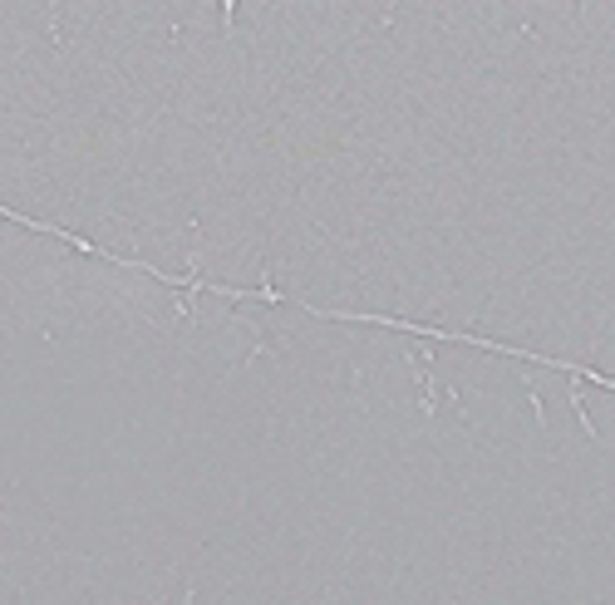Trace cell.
<instances>
[{
	"mask_svg": "<svg viewBox=\"0 0 615 605\" xmlns=\"http://www.w3.org/2000/svg\"><path fill=\"white\" fill-rule=\"evenodd\" d=\"M0 605H615V384L64 252L0 316Z\"/></svg>",
	"mask_w": 615,
	"mask_h": 605,
	"instance_id": "1",
	"label": "cell"
}]
</instances>
